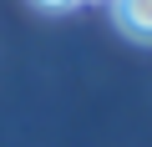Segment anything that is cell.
<instances>
[{
	"label": "cell",
	"mask_w": 152,
	"mask_h": 147,
	"mask_svg": "<svg viewBox=\"0 0 152 147\" xmlns=\"http://www.w3.org/2000/svg\"><path fill=\"white\" fill-rule=\"evenodd\" d=\"M112 15L132 41L152 46V0H112Z\"/></svg>",
	"instance_id": "1"
},
{
	"label": "cell",
	"mask_w": 152,
	"mask_h": 147,
	"mask_svg": "<svg viewBox=\"0 0 152 147\" xmlns=\"http://www.w3.org/2000/svg\"><path fill=\"white\" fill-rule=\"evenodd\" d=\"M36 5H46V10H71V5H81V0H36Z\"/></svg>",
	"instance_id": "2"
}]
</instances>
